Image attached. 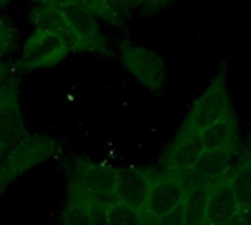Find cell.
Returning <instances> with one entry per match:
<instances>
[{
  "mask_svg": "<svg viewBox=\"0 0 251 225\" xmlns=\"http://www.w3.org/2000/svg\"><path fill=\"white\" fill-rule=\"evenodd\" d=\"M228 174L209 184L207 225L225 224L241 212V206L229 184Z\"/></svg>",
  "mask_w": 251,
  "mask_h": 225,
  "instance_id": "obj_12",
  "label": "cell"
},
{
  "mask_svg": "<svg viewBox=\"0 0 251 225\" xmlns=\"http://www.w3.org/2000/svg\"><path fill=\"white\" fill-rule=\"evenodd\" d=\"M175 0H143V9L153 12V10H162L166 6L172 4Z\"/></svg>",
  "mask_w": 251,
  "mask_h": 225,
  "instance_id": "obj_22",
  "label": "cell"
},
{
  "mask_svg": "<svg viewBox=\"0 0 251 225\" xmlns=\"http://www.w3.org/2000/svg\"><path fill=\"white\" fill-rule=\"evenodd\" d=\"M237 149H224V150H204L196 165L181 174L187 189H191L197 184H210L221 177L226 175L231 171V164Z\"/></svg>",
  "mask_w": 251,
  "mask_h": 225,
  "instance_id": "obj_8",
  "label": "cell"
},
{
  "mask_svg": "<svg viewBox=\"0 0 251 225\" xmlns=\"http://www.w3.org/2000/svg\"><path fill=\"white\" fill-rule=\"evenodd\" d=\"M187 192L188 189L182 180V175L178 172H163L153 180L149 199L143 211L146 225L179 206L184 202Z\"/></svg>",
  "mask_w": 251,
  "mask_h": 225,
  "instance_id": "obj_4",
  "label": "cell"
},
{
  "mask_svg": "<svg viewBox=\"0 0 251 225\" xmlns=\"http://www.w3.org/2000/svg\"><path fill=\"white\" fill-rule=\"evenodd\" d=\"M69 56V50L63 41L50 32L34 31L24 44L21 65L25 69L50 68Z\"/></svg>",
  "mask_w": 251,
  "mask_h": 225,
  "instance_id": "obj_5",
  "label": "cell"
},
{
  "mask_svg": "<svg viewBox=\"0 0 251 225\" xmlns=\"http://www.w3.org/2000/svg\"><path fill=\"white\" fill-rule=\"evenodd\" d=\"M0 78H1V71H0Z\"/></svg>",
  "mask_w": 251,
  "mask_h": 225,
  "instance_id": "obj_28",
  "label": "cell"
},
{
  "mask_svg": "<svg viewBox=\"0 0 251 225\" xmlns=\"http://www.w3.org/2000/svg\"><path fill=\"white\" fill-rule=\"evenodd\" d=\"M25 134L24 118L12 85L0 88V146L18 144Z\"/></svg>",
  "mask_w": 251,
  "mask_h": 225,
  "instance_id": "obj_13",
  "label": "cell"
},
{
  "mask_svg": "<svg viewBox=\"0 0 251 225\" xmlns=\"http://www.w3.org/2000/svg\"><path fill=\"white\" fill-rule=\"evenodd\" d=\"M204 152L201 136L178 130L163 156L165 172L184 174L190 171Z\"/></svg>",
  "mask_w": 251,
  "mask_h": 225,
  "instance_id": "obj_7",
  "label": "cell"
},
{
  "mask_svg": "<svg viewBox=\"0 0 251 225\" xmlns=\"http://www.w3.org/2000/svg\"><path fill=\"white\" fill-rule=\"evenodd\" d=\"M7 1H10V0H0V6L4 4V3H7Z\"/></svg>",
  "mask_w": 251,
  "mask_h": 225,
  "instance_id": "obj_27",
  "label": "cell"
},
{
  "mask_svg": "<svg viewBox=\"0 0 251 225\" xmlns=\"http://www.w3.org/2000/svg\"><path fill=\"white\" fill-rule=\"evenodd\" d=\"M63 225H93L85 200L71 197L60 214Z\"/></svg>",
  "mask_w": 251,
  "mask_h": 225,
  "instance_id": "obj_19",
  "label": "cell"
},
{
  "mask_svg": "<svg viewBox=\"0 0 251 225\" xmlns=\"http://www.w3.org/2000/svg\"><path fill=\"white\" fill-rule=\"evenodd\" d=\"M71 1H72V3H76V4H79V6L85 7V9H88L90 12H93V10H94L96 3H97V0H71Z\"/></svg>",
  "mask_w": 251,
  "mask_h": 225,
  "instance_id": "obj_24",
  "label": "cell"
},
{
  "mask_svg": "<svg viewBox=\"0 0 251 225\" xmlns=\"http://www.w3.org/2000/svg\"><path fill=\"white\" fill-rule=\"evenodd\" d=\"M135 7H140V6H143V0H129Z\"/></svg>",
  "mask_w": 251,
  "mask_h": 225,
  "instance_id": "obj_26",
  "label": "cell"
},
{
  "mask_svg": "<svg viewBox=\"0 0 251 225\" xmlns=\"http://www.w3.org/2000/svg\"><path fill=\"white\" fill-rule=\"evenodd\" d=\"M63 15L66 16L68 22L72 25L78 37L85 46V50H93V52H100L104 53L107 49V43L104 35L100 31V27L97 24V18L93 12L88 9L69 1L63 9Z\"/></svg>",
  "mask_w": 251,
  "mask_h": 225,
  "instance_id": "obj_11",
  "label": "cell"
},
{
  "mask_svg": "<svg viewBox=\"0 0 251 225\" xmlns=\"http://www.w3.org/2000/svg\"><path fill=\"white\" fill-rule=\"evenodd\" d=\"M232 109L226 68L222 66L194 100L179 128L188 133L201 134Z\"/></svg>",
  "mask_w": 251,
  "mask_h": 225,
  "instance_id": "obj_1",
  "label": "cell"
},
{
  "mask_svg": "<svg viewBox=\"0 0 251 225\" xmlns=\"http://www.w3.org/2000/svg\"><path fill=\"white\" fill-rule=\"evenodd\" d=\"M118 169L103 164L82 167L74 181L72 197L81 200H99L106 205L116 202Z\"/></svg>",
  "mask_w": 251,
  "mask_h": 225,
  "instance_id": "obj_3",
  "label": "cell"
},
{
  "mask_svg": "<svg viewBox=\"0 0 251 225\" xmlns=\"http://www.w3.org/2000/svg\"><path fill=\"white\" fill-rule=\"evenodd\" d=\"M34 31H44L57 35L69 53H78V52H87L84 43L72 28V25L68 22L66 16L63 15L62 9L49 7V6H37L32 12L31 18Z\"/></svg>",
  "mask_w": 251,
  "mask_h": 225,
  "instance_id": "obj_9",
  "label": "cell"
},
{
  "mask_svg": "<svg viewBox=\"0 0 251 225\" xmlns=\"http://www.w3.org/2000/svg\"><path fill=\"white\" fill-rule=\"evenodd\" d=\"M40 6H49L56 9H63L71 0H35Z\"/></svg>",
  "mask_w": 251,
  "mask_h": 225,
  "instance_id": "obj_23",
  "label": "cell"
},
{
  "mask_svg": "<svg viewBox=\"0 0 251 225\" xmlns=\"http://www.w3.org/2000/svg\"><path fill=\"white\" fill-rule=\"evenodd\" d=\"M87 208L93 225H109L107 205L99 200H87Z\"/></svg>",
  "mask_w": 251,
  "mask_h": 225,
  "instance_id": "obj_20",
  "label": "cell"
},
{
  "mask_svg": "<svg viewBox=\"0 0 251 225\" xmlns=\"http://www.w3.org/2000/svg\"><path fill=\"white\" fill-rule=\"evenodd\" d=\"M147 225H185V211L184 203L176 206L174 211L168 212L166 215L160 217L156 221H151Z\"/></svg>",
  "mask_w": 251,
  "mask_h": 225,
  "instance_id": "obj_21",
  "label": "cell"
},
{
  "mask_svg": "<svg viewBox=\"0 0 251 225\" xmlns=\"http://www.w3.org/2000/svg\"><path fill=\"white\" fill-rule=\"evenodd\" d=\"M232 192L244 211H251V144L249 152L228 174Z\"/></svg>",
  "mask_w": 251,
  "mask_h": 225,
  "instance_id": "obj_15",
  "label": "cell"
},
{
  "mask_svg": "<svg viewBox=\"0 0 251 225\" xmlns=\"http://www.w3.org/2000/svg\"><path fill=\"white\" fill-rule=\"evenodd\" d=\"M134 9L137 7L129 0H97L93 13L107 24L121 25L126 22Z\"/></svg>",
  "mask_w": 251,
  "mask_h": 225,
  "instance_id": "obj_17",
  "label": "cell"
},
{
  "mask_svg": "<svg viewBox=\"0 0 251 225\" xmlns=\"http://www.w3.org/2000/svg\"><path fill=\"white\" fill-rule=\"evenodd\" d=\"M109 225H146L143 212H138L121 202L107 205Z\"/></svg>",
  "mask_w": 251,
  "mask_h": 225,
  "instance_id": "obj_18",
  "label": "cell"
},
{
  "mask_svg": "<svg viewBox=\"0 0 251 225\" xmlns=\"http://www.w3.org/2000/svg\"><path fill=\"white\" fill-rule=\"evenodd\" d=\"M119 55L125 69L144 88L154 94L162 93L168 78V68L159 52L147 46L126 41L121 46Z\"/></svg>",
  "mask_w": 251,
  "mask_h": 225,
  "instance_id": "obj_2",
  "label": "cell"
},
{
  "mask_svg": "<svg viewBox=\"0 0 251 225\" xmlns=\"http://www.w3.org/2000/svg\"><path fill=\"white\" fill-rule=\"evenodd\" d=\"M209 184H197L188 189L184 199L185 225H207Z\"/></svg>",
  "mask_w": 251,
  "mask_h": 225,
  "instance_id": "obj_16",
  "label": "cell"
},
{
  "mask_svg": "<svg viewBox=\"0 0 251 225\" xmlns=\"http://www.w3.org/2000/svg\"><path fill=\"white\" fill-rule=\"evenodd\" d=\"M240 122L235 109L228 112L222 119L204 130L201 136L204 150H224L237 149L240 141Z\"/></svg>",
  "mask_w": 251,
  "mask_h": 225,
  "instance_id": "obj_14",
  "label": "cell"
},
{
  "mask_svg": "<svg viewBox=\"0 0 251 225\" xmlns=\"http://www.w3.org/2000/svg\"><path fill=\"white\" fill-rule=\"evenodd\" d=\"M6 43H7V32H6L3 22H0V52H1V47L6 46Z\"/></svg>",
  "mask_w": 251,
  "mask_h": 225,
  "instance_id": "obj_25",
  "label": "cell"
},
{
  "mask_svg": "<svg viewBox=\"0 0 251 225\" xmlns=\"http://www.w3.org/2000/svg\"><path fill=\"white\" fill-rule=\"evenodd\" d=\"M153 180L143 169L121 168L118 169L116 202H121L138 212H143L149 199Z\"/></svg>",
  "mask_w": 251,
  "mask_h": 225,
  "instance_id": "obj_10",
  "label": "cell"
},
{
  "mask_svg": "<svg viewBox=\"0 0 251 225\" xmlns=\"http://www.w3.org/2000/svg\"><path fill=\"white\" fill-rule=\"evenodd\" d=\"M56 152V143L47 136H31L22 139L6 162V175L7 178H15L26 172L28 169L41 165Z\"/></svg>",
  "mask_w": 251,
  "mask_h": 225,
  "instance_id": "obj_6",
  "label": "cell"
}]
</instances>
